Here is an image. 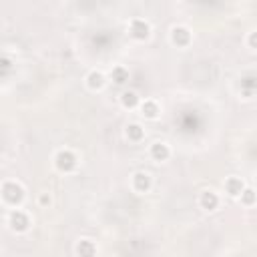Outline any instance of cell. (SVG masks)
I'll list each match as a JSON object with an SVG mask.
<instances>
[{
    "mask_svg": "<svg viewBox=\"0 0 257 257\" xmlns=\"http://www.w3.org/2000/svg\"><path fill=\"white\" fill-rule=\"evenodd\" d=\"M239 197H241V201H243L245 205H253V203H255V191H253L251 187H245Z\"/></svg>",
    "mask_w": 257,
    "mask_h": 257,
    "instance_id": "obj_16",
    "label": "cell"
},
{
    "mask_svg": "<svg viewBox=\"0 0 257 257\" xmlns=\"http://www.w3.org/2000/svg\"><path fill=\"white\" fill-rule=\"evenodd\" d=\"M243 189H245V183H243L239 177H229V179H225V191L229 193V197H239Z\"/></svg>",
    "mask_w": 257,
    "mask_h": 257,
    "instance_id": "obj_8",
    "label": "cell"
},
{
    "mask_svg": "<svg viewBox=\"0 0 257 257\" xmlns=\"http://www.w3.org/2000/svg\"><path fill=\"white\" fill-rule=\"evenodd\" d=\"M120 102H122V106H126V108H135V106L139 104V94H137L135 90H126V92H122Z\"/></svg>",
    "mask_w": 257,
    "mask_h": 257,
    "instance_id": "obj_15",
    "label": "cell"
},
{
    "mask_svg": "<svg viewBox=\"0 0 257 257\" xmlns=\"http://www.w3.org/2000/svg\"><path fill=\"white\" fill-rule=\"evenodd\" d=\"M199 203H201L203 209H207V211H215V209L219 207V195H217L215 191H203Z\"/></svg>",
    "mask_w": 257,
    "mask_h": 257,
    "instance_id": "obj_7",
    "label": "cell"
},
{
    "mask_svg": "<svg viewBox=\"0 0 257 257\" xmlns=\"http://www.w3.org/2000/svg\"><path fill=\"white\" fill-rule=\"evenodd\" d=\"M133 187H135L139 193H147V191L151 189V175L145 173V171L135 173V177H133Z\"/></svg>",
    "mask_w": 257,
    "mask_h": 257,
    "instance_id": "obj_6",
    "label": "cell"
},
{
    "mask_svg": "<svg viewBox=\"0 0 257 257\" xmlns=\"http://www.w3.org/2000/svg\"><path fill=\"white\" fill-rule=\"evenodd\" d=\"M141 110H143V114H145L147 118H157L159 112H161V108H159V104H157L155 100H145V102L141 104Z\"/></svg>",
    "mask_w": 257,
    "mask_h": 257,
    "instance_id": "obj_12",
    "label": "cell"
},
{
    "mask_svg": "<svg viewBox=\"0 0 257 257\" xmlns=\"http://www.w3.org/2000/svg\"><path fill=\"white\" fill-rule=\"evenodd\" d=\"M0 195H2V199H4L8 205H18V203L24 199V189H22V185L16 183V181H6V183L2 185V189H0Z\"/></svg>",
    "mask_w": 257,
    "mask_h": 257,
    "instance_id": "obj_1",
    "label": "cell"
},
{
    "mask_svg": "<svg viewBox=\"0 0 257 257\" xmlns=\"http://www.w3.org/2000/svg\"><path fill=\"white\" fill-rule=\"evenodd\" d=\"M128 32H131L133 38H137V40H145V38L149 36V32H151V26H149L147 20H143V18H135V20H131Z\"/></svg>",
    "mask_w": 257,
    "mask_h": 257,
    "instance_id": "obj_4",
    "label": "cell"
},
{
    "mask_svg": "<svg viewBox=\"0 0 257 257\" xmlns=\"http://www.w3.org/2000/svg\"><path fill=\"white\" fill-rule=\"evenodd\" d=\"M8 225H10V229L16 231V233H24V231L30 227V217H28L24 211L14 209V211L10 213V217H8Z\"/></svg>",
    "mask_w": 257,
    "mask_h": 257,
    "instance_id": "obj_3",
    "label": "cell"
},
{
    "mask_svg": "<svg viewBox=\"0 0 257 257\" xmlns=\"http://www.w3.org/2000/svg\"><path fill=\"white\" fill-rule=\"evenodd\" d=\"M78 257H96V245L90 239H80L76 245Z\"/></svg>",
    "mask_w": 257,
    "mask_h": 257,
    "instance_id": "obj_9",
    "label": "cell"
},
{
    "mask_svg": "<svg viewBox=\"0 0 257 257\" xmlns=\"http://www.w3.org/2000/svg\"><path fill=\"white\" fill-rule=\"evenodd\" d=\"M110 78H112L116 84H124V82L128 80V70H126L124 66H114V68L110 70Z\"/></svg>",
    "mask_w": 257,
    "mask_h": 257,
    "instance_id": "obj_14",
    "label": "cell"
},
{
    "mask_svg": "<svg viewBox=\"0 0 257 257\" xmlns=\"http://www.w3.org/2000/svg\"><path fill=\"white\" fill-rule=\"evenodd\" d=\"M54 165H56L58 171H62V173H70V171L76 169L78 161H76V155H74L72 151L62 149V151L56 153V157H54Z\"/></svg>",
    "mask_w": 257,
    "mask_h": 257,
    "instance_id": "obj_2",
    "label": "cell"
},
{
    "mask_svg": "<svg viewBox=\"0 0 257 257\" xmlns=\"http://www.w3.org/2000/svg\"><path fill=\"white\" fill-rule=\"evenodd\" d=\"M86 84H88V88H92V90L102 88V86H104V74H102L100 70H92V72H88V76H86Z\"/></svg>",
    "mask_w": 257,
    "mask_h": 257,
    "instance_id": "obj_11",
    "label": "cell"
},
{
    "mask_svg": "<svg viewBox=\"0 0 257 257\" xmlns=\"http://www.w3.org/2000/svg\"><path fill=\"white\" fill-rule=\"evenodd\" d=\"M40 205H50V195H40Z\"/></svg>",
    "mask_w": 257,
    "mask_h": 257,
    "instance_id": "obj_17",
    "label": "cell"
},
{
    "mask_svg": "<svg viewBox=\"0 0 257 257\" xmlns=\"http://www.w3.org/2000/svg\"><path fill=\"white\" fill-rule=\"evenodd\" d=\"M169 155H171V151H169V147H167V143H153L151 145V157L155 159V161H167L169 159Z\"/></svg>",
    "mask_w": 257,
    "mask_h": 257,
    "instance_id": "obj_10",
    "label": "cell"
},
{
    "mask_svg": "<svg viewBox=\"0 0 257 257\" xmlns=\"http://www.w3.org/2000/svg\"><path fill=\"white\" fill-rule=\"evenodd\" d=\"M126 137H128L131 141L139 143V141H143V139H145V128H143L141 124L133 122V124H128V126H126Z\"/></svg>",
    "mask_w": 257,
    "mask_h": 257,
    "instance_id": "obj_13",
    "label": "cell"
},
{
    "mask_svg": "<svg viewBox=\"0 0 257 257\" xmlns=\"http://www.w3.org/2000/svg\"><path fill=\"white\" fill-rule=\"evenodd\" d=\"M171 42L177 46H187L191 42V30L187 26H175L171 30Z\"/></svg>",
    "mask_w": 257,
    "mask_h": 257,
    "instance_id": "obj_5",
    "label": "cell"
},
{
    "mask_svg": "<svg viewBox=\"0 0 257 257\" xmlns=\"http://www.w3.org/2000/svg\"><path fill=\"white\" fill-rule=\"evenodd\" d=\"M249 44H251V48L255 46V32H251V36H249Z\"/></svg>",
    "mask_w": 257,
    "mask_h": 257,
    "instance_id": "obj_18",
    "label": "cell"
}]
</instances>
